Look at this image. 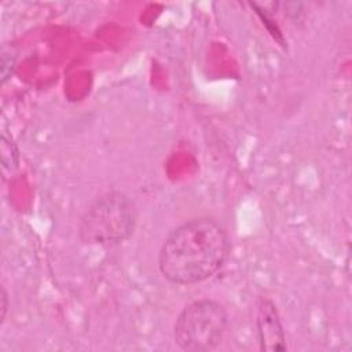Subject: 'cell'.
Wrapping results in <instances>:
<instances>
[{
  "mask_svg": "<svg viewBox=\"0 0 352 352\" xmlns=\"http://www.w3.org/2000/svg\"><path fill=\"white\" fill-rule=\"evenodd\" d=\"M231 239L213 219L197 217L173 228L158 252L161 275L175 285H194L212 278L228 260Z\"/></svg>",
  "mask_w": 352,
  "mask_h": 352,
  "instance_id": "cell-1",
  "label": "cell"
},
{
  "mask_svg": "<svg viewBox=\"0 0 352 352\" xmlns=\"http://www.w3.org/2000/svg\"><path fill=\"white\" fill-rule=\"evenodd\" d=\"M138 212L132 199L113 190L96 198L78 226V238L85 245L113 248L126 242L135 232Z\"/></svg>",
  "mask_w": 352,
  "mask_h": 352,
  "instance_id": "cell-2",
  "label": "cell"
},
{
  "mask_svg": "<svg viewBox=\"0 0 352 352\" xmlns=\"http://www.w3.org/2000/svg\"><path fill=\"white\" fill-rule=\"evenodd\" d=\"M228 327V314L223 304L212 298L190 302L182 309L173 326V341L187 352L213 351Z\"/></svg>",
  "mask_w": 352,
  "mask_h": 352,
  "instance_id": "cell-3",
  "label": "cell"
},
{
  "mask_svg": "<svg viewBox=\"0 0 352 352\" xmlns=\"http://www.w3.org/2000/svg\"><path fill=\"white\" fill-rule=\"evenodd\" d=\"M256 329L257 341L261 351L283 352L287 349L280 316L272 300H260L256 314Z\"/></svg>",
  "mask_w": 352,
  "mask_h": 352,
  "instance_id": "cell-4",
  "label": "cell"
},
{
  "mask_svg": "<svg viewBox=\"0 0 352 352\" xmlns=\"http://www.w3.org/2000/svg\"><path fill=\"white\" fill-rule=\"evenodd\" d=\"M15 59H16V54L12 51V48H3L1 51V85H4L7 82V80L11 77L12 74V69L15 65Z\"/></svg>",
  "mask_w": 352,
  "mask_h": 352,
  "instance_id": "cell-5",
  "label": "cell"
},
{
  "mask_svg": "<svg viewBox=\"0 0 352 352\" xmlns=\"http://www.w3.org/2000/svg\"><path fill=\"white\" fill-rule=\"evenodd\" d=\"M0 301H1V305H0V324H3L4 320H6L7 311H8V294H7V292H6L4 287H1Z\"/></svg>",
  "mask_w": 352,
  "mask_h": 352,
  "instance_id": "cell-6",
  "label": "cell"
}]
</instances>
